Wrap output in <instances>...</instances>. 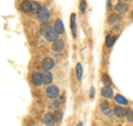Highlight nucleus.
Segmentation results:
<instances>
[{"label": "nucleus", "instance_id": "nucleus-20", "mask_svg": "<svg viewBox=\"0 0 133 126\" xmlns=\"http://www.w3.org/2000/svg\"><path fill=\"white\" fill-rule=\"evenodd\" d=\"M76 74H77V77H78L79 81H81L82 79V66H81L80 62L77 64V66H76Z\"/></svg>", "mask_w": 133, "mask_h": 126}, {"label": "nucleus", "instance_id": "nucleus-24", "mask_svg": "<svg viewBox=\"0 0 133 126\" xmlns=\"http://www.w3.org/2000/svg\"><path fill=\"white\" fill-rule=\"evenodd\" d=\"M53 116H55V119L56 121H60L61 119V116H62V113L60 111L59 112H56V114L53 115Z\"/></svg>", "mask_w": 133, "mask_h": 126}, {"label": "nucleus", "instance_id": "nucleus-10", "mask_svg": "<svg viewBox=\"0 0 133 126\" xmlns=\"http://www.w3.org/2000/svg\"><path fill=\"white\" fill-rule=\"evenodd\" d=\"M101 95L104 98H112L113 97V89L110 86H104L101 89Z\"/></svg>", "mask_w": 133, "mask_h": 126}, {"label": "nucleus", "instance_id": "nucleus-17", "mask_svg": "<svg viewBox=\"0 0 133 126\" xmlns=\"http://www.w3.org/2000/svg\"><path fill=\"white\" fill-rule=\"evenodd\" d=\"M115 43V37L114 36H111V35H108L107 38H105V46L108 48H111L112 46L114 45Z\"/></svg>", "mask_w": 133, "mask_h": 126}, {"label": "nucleus", "instance_id": "nucleus-8", "mask_svg": "<svg viewBox=\"0 0 133 126\" xmlns=\"http://www.w3.org/2000/svg\"><path fill=\"white\" fill-rule=\"evenodd\" d=\"M113 114L118 117V118H123L127 115V110L122 106H115L113 108Z\"/></svg>", "mask_w": 133, "mask_h": 126}, {"label": "nucleus", "instance_id": "nucleus-11", "mask_svg": "<svg viewBox=\"0 0 133 126\" xmlns=\"http://www.w3.org/2000/svg\"><path fill=\"white\" fill-rule=\"evenodd\" d=\"M76 19H77V15L72 14L70 17V26H71V30H72V35L74 38H77V24H76Z\"/></svg>", "mask_w": 133, "mask_h": 126}, {"label": "nucleus", "instance_id": "nucleus-28", "mask_svg": "<svg viewBox=\"0 0 133 126\" xmlns=\"http://www.w3.org/2000/svg\"><path fill=\"white\" fill-rule=\"evenodd\" d=\"M132 17H133V11H132Z\"/></svg>", "mask_w": 133, "mask_h": 126}, {"label": "nucleus", "instance_id": "nucleus-1", "mask_svg": "<svg viewBox=\"0 0 133 126\" xmlns=\"http://www.w3.org/2000/svg\"><path fill=\"white\" fill-rule=\"evenodd\" d=\"M37 16H38V18H39L40 21H42V22H48L49 19H50V11L47 9V8L41 7L40 10L37 12Z\"/></svg>", "mask_w": 133, "mask_h": 126}, {"label": "nucleus", "instance_id": "nucleus-27", "mask_svg": "<svg viewBox=\"0 0 133 126\" xmlns=\"http://www.w3.org/2000/svg\"><path fill=\"white\" fill-rule=\"evenodd\" d=\"M121 1H129V0H121Z\"/></svg>", "mask_w": 133, "mask_h": 126}, {"label": "nucleus", "instance_id": "nucleus-3", "mask_svg": "<svg viewBox=\"0 0 133 126\" xmlns=\"http://www.w3.org/2000/svg\"><path fill=\"white\" fill-rule=\"evenodd\" d=\"M41 66H42V68L47 71H50L53 67H55V60L52 59V58L50 57H45L44 59L41 61Z\"/></svg>", "mask_w": 133, "mask_h": 126}, {"label": "nucleus", "instance_id": "nucleus-9", "mask_svg": "<svg viewBox=\"0 0 133 126\" xmlns=\"http://www.w3.org/2000/svg\"><path fill=\"white\" fill-rule=\"evenodd\" d=\"M53 30H55L58 35H61V33L64 32V26L62 24V20L58 19L55 21V25H53Z\"/></svg>", "mask_w": 133, "mask_h": 126}, {"label": "nucleus", "instance_id": "nucleus-19", "mask_svg": "<svg viewBox=\"0 0 133 126\" xmlns=\"http://www.w3.org/2000/svg\"><path fill=\"white\" fill-rule=\"evenodd\" d=\"M40 3L37 2V1H31V12H33V14H37L39 10H40Z\"/></svg>", "mask_w": 133, "mask_h": 126}, {"label": "nucleus", "instance_id": "nucleus-6", "mask_svg": "<svg viewBox=\"0 0 133 126\" xmlns=\"http://www.w3.org/2000/svg\"><path fill=\"white\" fill-rule=\"evenodd\" d=\"M64 49V41L61 39H57L56 41H53L52 44V50L56 53H60Z\"/></svg>", "mask_w": 133, "mask_h": 126}, {"label": "nucleus", "instance_id": "nucleus-25", "mask_svg": "<svg viewBox=\"0 0 133 126\" xmlns=\"http://www.w3.org/2000/svg\"><path fill=\"white\" fill-rule=\"evenodd\" d=\"M94 94H95V89L93 87H91V89H90V98H93L94 97Z\"/></svg>", "mask_w": 133, "mask_h": 126}, {"label": "nucleus", "instance_id": "nucleus-22", "mask_svg": "<svg viewBox=\"0 0 133 126\" xmlns=\"http://www.w3.org/2000/svg\"><path fill=\"white\" fill-rule=\"evenodd\" d=\"M85 9H87V2H85V0H82L81 3H80V11L82 14H84Z\"/></svg>", "mask_w": 133, "mask_h": 126}, {"label": "nucleus", "instance_id": "nucleus-15", "mask_svg": "<svg viewBox=\"0 0 133 126\" xmlns=\"http://www.w3.org/2000/svg\"><path fill=\"white\" fill-rule=\"evenodd\" d=\"M20 9L23 12H30L31 11V1H29V0L23 1L21 5H20Z\"/></svg>", "mask_w": 133, "mask_h": 126}, {"label": "nucleus", "instance_id": "nucleus-14", "mask_svg": "<svg viewBox=\"0 0 133 126\" xmlns=\"http://www.w3.org/2000/svg\"><path fill=\"white\" fill-rule=\"evenodd\" d=\"M53 81V76L52 74L50 73V71H47L45 70L44 73L42 74V83L45 84V85H49V84H51Z\"/></svg>", "mask_w": 133, "mask_h": 126}, {"label": "nucleus", "instance_id": "nucleus-12", "mask_svg": "<svg viewBox=\"0 0 133 126\" xmlns=\"http://www.w3.org/2000/svg\"><path fill=\"white\" fill-rule=\"evenodd\" d=\"M114 8H115L116 11L120 12V14H127L128 10H129V6L125 2H118Z\"/></svg>", "mask_w": 133, "mask_h": 126}, {"label": "nucleus", "instance_id": "nucleus-5", "mask_svg": "<svg viewBox=\"0 0 133 126\" xmlns=\"http://www.w3.org/2000/svg\"><path fill=\"white\" fill-rule=\"evenodd\" d=\"M121 16L118 15V14H112L109 16V18H108V24L110 25V26H115V25H119L121 22Z\"/></svg>", "mask_w": 133, "mask_h": 126}, {"label": "nucleus", "instance_id": "nucleus-21", "mask_svg": "<svg viewBox=\"0 0 133 126\" xmlns=\"http://www.w3.org/2000/svg\"><path fill=\"white\" fill-rule=\"evenodd\" d=\"M127 115H128V121L130 122V123H133V111L131 108H129L127 111Z\"/></svg>", "mask_w": 133, "mask_h": 126}, {"label": "nucleus", "instance_id": "nucleus-26", "mask_svg": "<svg viewBox=\"0 0 133 126\" xmlns=\"http://www.w3.org/2000/svg\"><path fill=\"white\" fill-rule=\"evenodd\" d=\"M78 126H82V123H81V122H79V124H78Z\"/></svg>", "mask_w": 133, "mask_h": 126}, {"label": "nucleus", "instance_id": "nucleus-23", "mask_svg": "<svg viewBox=\"0 0 133 126\" xmlns=\"http://www.w3.org/2000/svg\"><path fill=\"white\" fill-rule=\"evenodd\" d=\"M102 82L104 83L105 85H108V84H111V79L109 78L108 75H103V76H102Z\"/></svg>", "mask_w": 133, "mask_h": 126}, {"label": "nucleus", "instance_id": "nucleus-18", "mask_svg": "<svg viewBox=\"0 0 133 126\" xmlns=\"http://www.w3.org/2000/svg\"><path fill=\"white\" fill-rule=\"evenodd\" d=\"M114 100L120 105H127L128 104V99H125V97H123L122 95H116L114 97Z\"/></svg>", "mask_w": 133, "mask_h": 126}, {"label": "nucleus", "instance_id": "nucleus-4", "mask_svg": "<svg viewBox=\"0 0 133 126\" xmlns=\"http://www.w3.org/2000/svg\"><path fill=\"white\" fill-rule=\"evenodd\" d=\"M43 35L48 41H56L58 39V33L53 30V28H51V27H50L48 30H45L43 32Z\"/></svg>", "mask_w": 133, "mask_h": 126}, {"label": "nucleus", "instance_id": "nucleus-7", "mask_svg": "<svg viewBox=\"0 0 133 126\" xmlns=\"http://www.w3.org/2000/svg\"><path fill=\"white\" fill-rule=\"evenodd\" d=\"M32 79V84L35 86H41L42 84V74H40L39 71H35L31 76Z\"/></svg>", "mask_w": 133, "mask_h": 126}, {"label": "nucleus", "instance_id": "nucleus-16", "mask_svg": "<svg viewBox=\"0 0 133 126\" xmlns=\"http://www.w3.org/2000/svg\"><path fill=\"white\" fill-rule=\"evenodd\" d=\"M101 110H102V112L104 113L105 115H108V116H111L112 115L110 105H109V103H108V102H102V104H101Z\"/></svg>", "mask_w": 133, "mask_h": 126}, {"label": "nucleus", "instance_id": "nucleus-2", "mask_svg": "<svg viewBox=\"0 0 133 126\" xmlns=\"http://www.w3.org/2000/svg\"><path fill=\"white\" fill-rule=\"evenodd\" d=\"M45 93H47L48 97H50V98H56V97L59 96L60 89H59V87H58V86L51 85V86H49L47 89H45Z\"/></svg>", "mask_w": 133, "mask_h": 126}, {"label": "nucleus", "instance_id": "nucleus-13", "mask_svg": "<svg viewBox=\"0 0 133 126\" xmlns=\"http://www.w3.org/2000/svg\"><path fill=\"white\" fill-rule=\"evenodd\" d=\"M43 122L47 126H52L53 124H55L56 119H55V116H53L52 113H47L43 117Z\"/></svg>", "mask_w": 133, "mask_h": 126}]
</instances>
